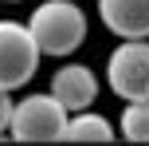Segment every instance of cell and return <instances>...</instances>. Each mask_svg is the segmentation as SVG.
<instances>
[{
	"label": "cell",
	"instance_id": "6da1fadb",
	"mask_svg": "<svg viewBox=\"0 0 149 146\" xmlns=\"http://www.w3.org/2000/svg\"><path fill=\"white\" fill-rule=\"evenodd\" d=\"M43 55H74L86 39V12L74 0H43L28 20Z\"/></svg>",
	"mask_w": 149,
	"mask_h": 146
},
{
	"label": "cell",
	"instance_id": "7a4b0ae2",
	"mask_svg": "<svg viewBox=\"0 0 149 146\" xmlns=\"http://www.w3.org/2000/svg\"><path fill=\"white\" fill-rule=\"evenodd\" d=\"M71 111L55 99L51 91L47 95H28L12 107V123H8V134L16 142H55L63 138L67 130Z\"/></svg>",
	"mask_w": 149,
	"mask_h": 146
},
{
	"label": "cell",
	"instance_id": "3957f363",
	"mask_svg": "<svg viewBox=\"0 0 149 146\" xmlns=\"http://www.w3.org/2000/svg\"><path fill=\"white\" fill-rule=\"evenodd\" d=\"M39 51L36 36L20 20H0V91H16L39 71Z\"/></svg>",
	"mask_w": 149,
	"mask_h": 146
},
{
	"label": "cell",
	"instance_id": "277c9868",
	"mask_svg": "<svg viewBox=\"0 0 149 146\" xmlns=\"http://www.w3.org/2000/svg\"><path fill=\"white\" fill-rule=\"evenodd\" d=\"M106 83L122 103L149 99V39H122L106 59Z\"/></svg>",
	"mask_w": 149,
	"mask_h": 146
},
{
	"label": "cell",
	"instance_id": "5b68a950",
	"mask_svg": "<svg viewBox=\"0 0 149 146\" xmlns=\"http://www.w3.org/2000/svg\"><path fill=\"white\" fill-rule=\"evenodd\" d=\"M51 95L67 111H86L98 99V79H94V71L86 63H63L51 75Z\"/></svg>",
	"mask_w": 149,
	"mask_h": 146
},
{
	"label": "cell",
	"instance_id": "8992f818",
	"mask_svg": "<svg viewBox=\"0 0 149 146\" xmlns=\"http://www.w3.org/2000/svg\"><path fill=\"white\" fill-rule=\"evenodd\" d=\"M98 16L118 39H149V0H98Z\"/></svg>",
	"mask_w": 149,
	"mask_h": 146
},
{
	"label": "cell",
	"instance_id": "52a82bcc",
	"mask_svg": "<svg viewBox=\"0 0 149 146\" xmlns=\"http://www.w3.org/2000/svg\"><path fill=\"white\" fill-rule=\"evenodd\" d=\"M63 138H74V142H110L114 138V126L106 123L98 111H74L67 118V130H63Z\"/></svg>",
	"mask_w": 149,
	"mask_h": 146
},
{
	"label": "cell",
	"instance_id": "ba28073f",
	"mask_svg": "<svg viewBox=\"0 0 149 146\" xmlns=\"http://www.w3.org/2000/svg\"><path fill=\"white\" fill-rule=\"evenodd\" d=\"M122 134L130 142H149V99L126 103V111H122Z\"/></svg>",
	"mask_w": 149,
	"mask_h": 146
},
{
	"label": "cell",
	"instance_id": "9c48e42d",
	"mask_svg": "<svg viewBox=\"0 0 149 146\" xmlns=\"http://www.w3.org/2000/svg\"><path fill=\"white\" fill-rule=\"evenodd\" d=\"M8 95H12V91H0V134H8V123H12V107H16Z\"/></svg>",
	"mask_w": 149,
	"mask_h": 146
},
{
	"label": "cell",
	"instance_id": "30bf717a",
	"mask_svg": "<svg viewBox=\"0 0 149 146\" xmlns=\"http://www.w3.org/2000/svg\"><path fill=\"white\" fill-rule=\"evenodd\" d=\"M4 4H24V0H4Z\"/></svg>",
	"mask_w": 149,
	"mask_h": 146
}]
</instances>
